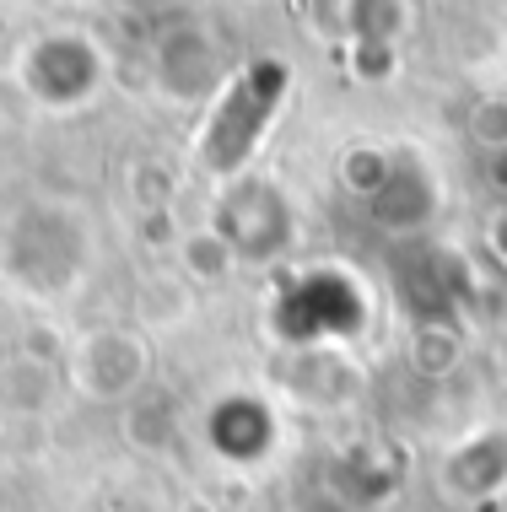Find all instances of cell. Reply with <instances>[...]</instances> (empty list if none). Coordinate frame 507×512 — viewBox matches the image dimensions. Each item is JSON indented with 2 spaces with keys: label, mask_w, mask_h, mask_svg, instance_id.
<instances>
[{
  "label": "cell",
  "mask_w": 507,
  "mask_h": 512,
  "mask_svg": "<svg viewBox=\"0 0 507 512\" xmlns=\"http://www.w3.org/2000/svg\"><path fill=\"white\" fill-rule=\"evenodd\" d=\"M146 378V345L130 329H98V335H81L71 351V383L92 399H119L135 394Z\"/></svg>",
  "instance_id": "cell-1"
}]
</instances>
